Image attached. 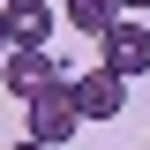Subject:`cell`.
<instances>
[{
  "label": "cell",
  "mask_w": 150,
  "mask_h": 150,
  "mask_svg": "<svg viewBox=\"0 0 150 150\" xmlns=\"http://www.w3.org/2000/svg\"><path fill=\"white\" fill-rule=\"evenodd\" d=\"M0 53H8V38H0Z\"/></svg>",
  "instance_id": "obj_10"
},
{
  "label": "cell",
  "mask_w": 150,
  "mask_h": 150,
  "mask_svg": "<svg viewBox=\"0 0 150 150\" xmlns=\"http://www.w3.org/2000/svg\"><path fill=\"white\" fill-rule=\"evenodd\" d=\"M0 38H8V45H45V38H53V8H45V0H8V8H0Z\"/></svg>",
  "instance_id": "obj_5"
},
{
  "label": "cell",
  "mask_w": 150,
  "mask_h": 150,
  "mask_svg": "<svg viewBox=\"0 0 150 150\" xmlns=\"http://www.w3.org/2000/svg\"><path fill=\"white\" fill-rule=\"evenodd\" d=\"M143 23H150V0H143Z\"/></svg>",
  "instance_id": "obj_9"
},
{
  "label": "cell",
  "mask_w": 150,
  "mask_h": 150,
  "mask_svg": "<svg viewBox=\"0 0 150 150\" xmlns=\"http://www.w3.org/2000/svg\"><path fill=\"white\" fill-rule=\"evenodd\" d=\"M60 60L45 53V45H8L0 53V83H8V98H30V90H45V83H60Z\"/></svg>",
  "instance_id": "obj_4"
},
{
  "label": "cell",
  "mask_w": 150,
  "mask_h": 150,
  "mask_svg": "<svg viewBox=\"0 0 150 150\" xmlns=\"http://www.w3.org/2000/svg\"><path fill=\"white\" fill-rule=\"evenodd\" d=\"M112 15H143V0H112Z\"/></svg>",
  "instance_id": "obj_7"
},
{
  "label": "cell",
  "mask_w": 150,
  "mask_h": 150,
  "mask_svg": "<svg viewBox=\"0 0 150 150\" xmlns=\"http://www.w3.org/2000/svg\"><path fill=\"white\" fill-rule=\"evenodd\" d=\"M68 23L83 38H105V23H112V0H68Z\"/></svg>",
  "instance_id": "obj_6"
},
{
  "label": "cell",
  "mask_w": 150,
  "mask_h": 150,
  "mask_svg": "<svg viewBox=\"0 0 150 150\" xmlns=\"http://www.w3.org/2000/svg\"><path fill=\"white\" fill-rule=\"evenodd\" d=\"M15 150H53V143H38V135H23V143H15Z\"/></svg>",
  "instance_id": "obj_8"
},
{
  "label": "cell",
  "mask_w": 150,
  "mask_h": 150,
  "mask_svg": "<svg viewBox=\"0 0 150 150\" xmlns=\"http://www.w3.org/2000/svg\"><path fill=\"white\" fill-rule=\"evenodd\" d=\"M68 90H75V112H83V120H120V105H128V75H112L105 60H98L90 75H68Z\"/></svg>",
  "instance_id": "obj_3"
},
{
  "label": "cell",
  "mask_w": 150,
  "mask_h": 150,
  "mask_svg": "<svg viewBox=\"0 0 150 150\" xmlns=\"http://www.w3.org/2000/svg\"><path fill=\"white\" fill-rule=\"evenodd\" d=\"M98 60H105L112 75H150V23H135V15H112L105 23V38H98Z\"/></svg>",
  "instance_id": "obj_2"
},
{
  "label": "cell",
  "mask_w": 150,
  "mask_h": 150,
  "mask_svg": "<svg viewBox=\"0 0 150 150\" xmlns=\"http://www.w3.org/2000/svg\"><path fill=\"white\" fill-rule=\"evenodd\" d=\"M23 105H30V135L38 143H75V128H83V112H75V90H68V75H60V83H45V90H30L23 98Z\"/></svg>",
  "instance_id": "obj_1"
}]
</instances>
